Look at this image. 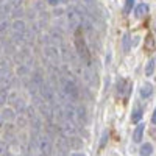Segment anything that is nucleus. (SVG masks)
<instances>
[{
    "label": "nucleus",
    "instance_id": "nucleus-17",
    "mask_svg": "<svg viewBox=\"0 0 156 156\" xmlns=\"http://www.w3.org/2000/svg\"><path fill=\"white\" fill-rule=\"evenodd\" d=\"M154 66H156V59H150L145 66V75L147 76H151L153 72H154Z\"/></svg>",
    "mask_w": 156,
    "mask_h": 156
},
{
    "label": "nucleus",
    "instance_id": "nucleus-12",
    "mask_svg": "<svg viewBox=\"0 0 156 156\" xmlns=\"http://www.w3.org/2000/svg\"><path fill=\"white\" fill-rule=\"evenodd\" d=\"M151 94H153V86H151L150 83L142 84V87H140V97L145 100V98L151 97Z\"/></svg>",
    "mask_w": 156,
    "mask_h": 156
},
{
    "label": "nucleus",
    "instance_id": "nucleus-2",
    "mask_svg": "<svg viewBox=\"0 0 156 156\" xmlns=\"http://www.w3.org/2000/svg\"><path fill=\"white\" fill-rule=\"evenodd\" d=\"M61 89L64 90V94L67 95V98L70 100V101H76L78 98H80V89L76 87V84H75V81L72 80V78H69V76H62L61 78Z\"/></svg>",
    "mask_w": 156,
    "mask_h": 156
},
{
    "label": "nucleus",
    "instance_id": "nucleus-13",
    "mask_svg": "<svg viewBox=\"0 0 156 156\" xmlns=\"http://www.w3.org/2000/svg\"><path fill=\"white\" fill-rule=\"evenodd\" d=\"M148 12V5L147 3H140V5H137L136 6V11H134V14H136V17H144L145 14Z\"/></svg>",
    "mask_w": 156,
    "mask_h": 156
},
{
    "label": "nucleus",
    "instance_id": "nucleus-15",
    "mask_svg": "<svg viewBox=\"0 0 156 156\" xmlns=\"http://www.w3.org/2000/svg\"><path fill=\"white\" fill-rule=\"evenodd\" d=\"M0 115H2V119L3 120H6V122H11L12 119H14V117H16V112L14 111H12V109H3L2 112H0Z\"/></svg>",
    "mask_w": 156,
    "mask_h": 156
},
{
    "label": "nucleus",
    "instance_id": "nucleus-21",
    "mask_svg": "<svg viewBox=\"0 0 156 156\" xmlns=\"http://www.w3.org/2000/svg\"><path fill=\"white\" fill-rule=\"evenodd\" d=\"M129 50H131V41H129V36L125 34L123 36V51H125V53H128Z\"/></svg>",
    "mask_w": 156,
    "mask_h": 156
},
{
    "label": "nucleus",
    "instance_id": "nucleus-6",
    "mask_svg": "<svg viewBox=\"0 0 156 156\" xmlns=\"http://www.w3.org/2000/svg\"><path fill=\"white\" fill-rule=\"evenodd\" d=\"M59 131H61V136H66V137H72L76 134V125L73 120L70 119H64L59 125Z\"/></svg>",
    "mask_w": 156,
    "mask_h": 156
},
{
    "label": "nucleus",
    "instance_id": "nucleus-8",
    "mask_svg": "<svg viewBox=\"0 0 156 156\" xmlns=\"http://www.w3.org/2000/svg\"><path fill=\"white\" fill-rule=\"evenodd\" d=\"M44 53H45V58L51 64H56V61L59 59V51H58V47L56 45H47L45 50H44Z\"/></svg>",
    "mask_w": 156,
    "mask_h": 156
},
{
    "label": "nucleus",
    "instance_id": "nucleus-20",
    "mask_svg": "<svg viewBox=\"0 0 156 156\" xmlns=\"http://www.w3.org/2000/svg\"><path fill=\"white\" fill-rule=\"evenodd\" d=\"M8 89L6 87H0V105H3V103L8 100Z\"/></svg>",
    "mask_w": 156,
    "mask_h": 156
},
{
    "label": "nucleus",
    "instance_id": "nucleus-16",
    "mask_svg": "<svg viewBox=\"0 0 156 156\" xmlns=\"http://www.w3.org/2000/svg\"><path fill=\"white\" fill-rule=\"evenodd\" d=\"M142 115H144L142 109H140V108H136V109L133 111V114H131V122H133V123H139L140 119H142Z\"/></svg>",
    "mask_w": 156,
    "mask_h": 156
},
{
    "label": "nucleus",
    "instance_id": "nucleus-29",
    "mask_svg": "<svg viewBox=\"0 0 156 156\" xmlns=\"http://www.w3.org/2000/svg\"><path fill=\"white\" fill-rule=\"evenodd\" d=\"M47 2L50 3V5H53V6H56L59 2H62V0H47Z\"/></svg>",
    "mask_w": 156,
    "mask_h": 156
},
{
    "label": "nucleus",
    "instance_id": "nucleus-23",
    "mask_svg": "<svg viewBox=\"0 0 156 156\" xmlns=\"http://www.w3.org/2000/svg\"><path fill=\"white\" fill-rule=\"evenodd\" d=\"M14 106H16V109H17L19 112H23V109H25V105H23V101H22L20 98H17V100L14 101Z\"/></svg>",
    "mask_w": 156,
    "mask_h": 156
},
{
    "label": "nucleus",
    "instance_id": "nucleus-26",
    "mask_svg": "<svg viewBox=\"0 0 156 156\" xmlns=\"http://www.w3.org/2000/svg\"><path fill=\"white\" fill-rule=\"evenodd\" d=\"M8 25H9V23H8V20H2V22H0V33H2V31H5Z\"/></svg>",
    "mask_w": 156,
    "mask_h": 156
},
{
    "label": "nucleus",
    "instance_id": "nucleus-4",
    "mask_svg": "<svg viewBox=\"0 0 156 156\" xmlns=\"http://www.w3.org/2000/svg\"><path fill=\"white\" fill-rule=\"evenodd\" d=\"M25 33H27V27H25V22L16 19L11 25V34H12V41L14 42H23Z\"/></svg>",
    "mask_w": 156,
    "mask_h": 156
},
{
    "label": "nucleus",
    "instance_id": "nucleus-28",
    "mask_svg": "<svg viewBox=\"0 0 156 156\" xmlns=\"http://www.w3.org/2000/svg\"><path fill=\"white\" fill-rule=\"evenodd\" d=\"M62 12H64V11H62L61 8H56V9L53 11V17H61V16H62Z\"/></svg>",
    "mask_w": 156,
    "mask_h": 156
},
{
    "label": "nucleus",
    "instance_id": "nucleus-3",
    "mask_svg": "<svg viewBox=\"0 0 156 156\" xmlns=\"http://www.w3.org/2000/svg\"><path fill=\"white\" fill-rule=\"evenodd\" d=\"M75 47H76V53L80 56L81 62H84V66H90V51L86 45V41L78 34V30H76V37H75Z\"/></svg>",
    "mask_w": 156,
    "mask_h": 156
},
{
    "label": "nucleus",
    "instance_id": "nucleus-10",
    "mask_svg": "<svg viewBox=\"0 0 156 156\" xmlns=\"http://www.w3.org/2000/svg\"><path fill=\"white\" fill-rule=\"evenodd\" d=\"M129 89H131V86H129V83L125 80V78H119L117 80V94H128Z\"/></svg>",
    "mask_w": 156,
    "mask_h": 156
},
{
    "label": "nucleus",
    "instance_id": "nucleus-22",
    "mask_svg": "<svg viewBox=\"0 0 156 156\" xmlns=\"http://www.w3.org/2000/svg\"><path fill=\"white\" fill-rule=\"evenodd\" d=\"M133 5H134V0H125V6H123V12H125V14H129V12H131Z\"/></svg>",
    "mask_w": 156,
    "mask_h": 156
},
{
    "label": "nucleus",
    "instance_id": "nucleus-31",
    "mask_svg": "<svg viewBox=\"0 0 156 156\" xmlns=\"http://www.w3.org/2000/svg\"><path fill=\"white\" fill-rule=\"evenodd\" d=\"M137 42H139V36H136V37H134V42H133V44H134V45H136V44H137Z\"/></svg>",
    "mask_w": 156,
    "mask_h": 156
},
{
    "label": "nucleus",
    "instance_id": "nucleus-19",
    "mask_svg": "<svg viewBox=\"0 0 156 156\" xmlns=\"http://www.w3.org/2000/svg\"><path fill=\"white\" fill-rule=\"evenodd\" d=\"M144 45H145V48H147V50H150V51H151V50H154V39H153V36H147Z\"/></svg>",
    "mask_w": 156,
    "mask_h": 156
},
{
    "label": "nucleus",
    "instance_id": "nucleus-27",
    "mask_svg": "<svg viewBox=\"0 0 156 156\" xmlns=\"http://www.w3.org/2000/svg\"><path fill=\"white\" fill-rule=\"evenodd\" d=\"M5 153H8V145L5 147L3 142H0V154H5Z\"/></svg>",
    "mask_w": 156,
    "mask_h": 156
},
{
    "label": "nucleus",
    "instance_id": "nucleus-1",
    "mask_svg": "<svg viewBox=\"0 0 156 156\" xmlns=\"http://www.w3.org/2000/svg\"><path fill=\"white\" fill-rule=\"evenodd\" d=\"M66 19H67V25H69V30L70 31H76L78 28H81V22H83V17H81V12L76 6H69L67 11H66Z\"/></svg>",
    "mask_w": 156,
    "mask_h": 156
},
{
    "label": "nucleus",
    "instance_id": "nucleus-25",
    "mask_svg": "<svg viewBox=\"0 0 156 156\" xmlns=\"http://www.w3.org/2000/svg\"><path fill=\"white\" fill-rule=\"evenodd\" d=\"M106 142H108V133L105 131V133H103V136H101V140H100V148H103V147H105V144H106Z\"/></svg>",
    "mask_w": 156,
    "mask_h": 156
},
{
    "label": "nucleus",
    "instance_id": "nucleus-14",
    "mask_svg": "<svg viewBox=\"0 0 156 156\" xmlns=\"http://www.w3.org/2000/svg\"><path fill=\"white\" fill-rule=\"evenodd\" d=\"M81 2H83V5L90 11V12H92V14L94 16H97V0H81Z\"/></svg>",
    "mask_w": 156,
    "mask_h": 156
},
{
    "label": "nucleus",
    "instance_id": "nucleus-5",
    "mask_svg": "<svg viewBox=\"0 0 156 156\" xmlns=\"http://www.w3.org/2000/svg\"><path fill=\"white\" fill-rule=\"evenodd\" d=\"M39 92H41V97L44 98V101L50 103V105H53L55 100H56V90L53 86H50V84H42L41 87H39Z\"/></svg>",
    "mask_w": 156,
    "mask_h": 156
},
{
    "label": "nucleus",
    "instance_id": "nucleus-7",
    "mask_svg": "<svg viewBox=\"0 0 156 156\" xmlns=\"http://www.w3.org/2000/svg\"><path fill=\"white\" fill-rule=\"evenodd\" d=\"M51 150H53V140L48 134H44L39 139V153L42 154H50Z\"/></svg>",
    "mask_w": 156,
    "mask_h": 156
},
{
    "label": "nucleus",
    "instance_id": "nucleus-9",
    "mask_svg": "<svg viewBox=\"0 0 156 156\" xmlns=\"http://www.w3.org/2000/svg\"><path fill=\"white\" fill-rule=\"evenodd\" d=\"M78 122V123H81V125H86L87 123V112H86V108L83 106V105H80V106H76V109H75V119H73V122Z\"/></svg>",
    "mask_w": 156,
    "mask_h": 156
},
{
    "label": "nucleus",
    "instance_id": "nucleus-18",
    "mask_svg": "<svg viewBox=\"0 0 156 156\" xmlns=\"http://www.w3.org/2000/svg\"><path fill=\"white\" fill-rule=\"evenodd\" d=\"M139 153H140V154H145V156L151 154V153H153V145L147 142V144H144V145L140 147V151H139Z\"/></svg>",
    "mask_w": 156,
    "mask_h": 156
},
{
    "label": "nucleus",
    "instance_id": "nucleus-11",
    "mask_svg": "<svg viewBox=\"0 0 156 156\" xmlns=\"http://www.w3.org/2000/svg\"><path fill=\"white\" fill-rule=\"evenodd\" d=\"M144 131H145V123H137L136 129H134V133H133V140L134 142H140L142 137H144Z\"/></svg>",
    "mask_w": 156,
    "mask_h": 156
},
{
    "label": "nucleus",
    "instance_id": "nucleus-24",
    "mask_svg": "<svg viewBox=\"0 0 156 156\" xmlns=\"http://www.w3.org/2000/svg\"><path fill=\"white\" fill-rule=\"evenodd\" d=\"M28 72H30V69H28L27 66H20V67L17 69V75H20V76H23V75H28Z\"/></svg>",
    "mask_w": 156,
    "mask_h": 156
},
{
    "label": "nucleus",
    "instance_id": "nucleus-30",
    "mask_svg": "<svg viewBox=\"0 0 156 156\" xmlns=\"http://www.w3.org/2000/svg\"><path fill=\"white\" fill-rule=\"evenodd\" d=\"M151 122H153V123H156V109L153 111V115H151Z\"/></svg>",
    "mask_w": 156,
    "mask_h": 156
}]
</instances>
